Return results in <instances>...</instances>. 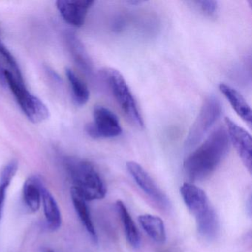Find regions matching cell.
I'll list each match as a JSON object with an SVG mask.
<instances>
[{
  "label": "cell",
  "instance_id": "1",
  "mask_svg": "<svg viewBox=\"0 0 252 252\" xmlns=\"http://www.w3.org/2000/svg\"><path fill=\"white\" fill-rule=\"evenodd\" d=\"M229 142L225 126L215 129L184 161V172L188 179L202 181L209 176L226 156Z\"/></svg>",
  "mask_w": 252,
  "mask_h": 252
},
{
  "label": "cell",
  "instance_id": "2",
  "mask_svg": "<svg viewBox=\"0 0 252 252\" xmlns=\"http://www.w3.org/2000/svg\"><path fill=\"white\" fill-rule=\"evenodd\" d=\"M66 169L73 184V188L87 201L101 200L107 194V187L94 165L86 160L69 158Z\"/></svg>",
  "mask_w": 252,
  "mask_h": 252
},
{
  "label": "cell",
  "instance_id": "3",
  "mask_svg": "<svg viewBox=\"0 0 252 252\" xmlns=\"http://www.w3.org/2000/svg\"><path fill=\"white\" fill-rule=\"evenodd\" d=\"M104 76L113 98L124 114L135 126L144 128V119L124 76L114 69H107Z\"/></svg>",
  "mask_w": 252,
  "mask_h": 252
},
{
  "label": "cell",
  "instance_id": "4",
  "mask_svg": "<svg viewBox=\"0 0 252 252\" xmlns=\"http://www.w3.org/2000/svg\"><path fill=\"white\" fill-rule=\"evenodd\" d=\"M5 78L6 85L9 87L23 113L31 122L39 124L48 119L50 113L47 106L38 97L31 94L23 82H20L11 72L6 70H5Z\"/></svg>",
  "mask_w": 252,
  "mask_h": 252
},
{
  "label": "cell",
  "instance_id": "5",
  "mask_svg": "<svg viewBox=\"0 0 252 252\" xmlns=\"http://www.w3.org/2000/svg\"><path fill=\"white\" fill-rule=\"evenodd\" d=\"M222 113L220 101L215 95H209L203 101L200 113L193 123L187 139L186 150L194 148L204 138L209 129L215 125Z\"/></svg>",
  "mask_w": 252,
  "mask_h": 252
},
{
  "label": "cell",
  "instance_id": "6",
  "mask_svg": "<svg viewBox=\"0 0 252 252\" xmlns=\"http://www.w3.org/2000/svg\"><path fill=\"white\" fill-rule=\"evenodd\" d=\"M94 122L87 125L85 129L93 138H110L119 136L122 132L117 116L103 106L94 108Z\"/></svg>",
  "mask_w": 252,
  "mask_h": 252
},
{
  "label": "cell",
  "instance_id": "7",
  "mask_svg": "<svg viewBox=\"0 0 252 252\" xmlns=\"http://www.w3.org/2000/svg\"><path fill=\"white\" fill-rule=\"evenodd\" d=\"M126 168L137 185L156 204L164 210L170 209L171 203L169 197L159 188L158 186L141 165L136 162H128Z\"/></svg>",
  "mask_w": 252,
  "mask_h": 252
},
{
  "label": "cell",
  "instance_id": "8",
  "mask_svg": "<svg viewBox=\"0 0 252 252\" xmlns=\"http://www.w3.org/2000/svg\"><path fill=\"white\" fill-rule=\"evenodd\" d=\"M225 125L228 138L235 147L243 164L252 172V140L250 134L234 123L229 118H225Z\"/></svg>",
  "mask_w": 252,
  "mask_h": 252
},
{
  "label": "cell",
  "instance_id": "9",
  "mask_svg": "<svg viewBox=\"0 0 252 252\" xmlns=\"http://www.w3.org/2000/svg\"><path fill=\"white\" fill-rule=\"evenodd\" d=\"M180 191L186 206L195 219L201 218L213 209L204 191L191 183H184Z\"/></svg>",
  "mask_w": 252,
  "mask_h": 252
},
{
  "label": "cell",
  "instance_id": "10",
  "mask_svg": "<svg viewBox=\"0 0 252 252\" xmlns=\"http://www.w3.org/2000/svg\"><path fill=\"white\" fill-rule=\"evenodd\" d=\"M94 4L91 0H59L57 8L64 20L75 27L85 23L87 14Z\"/></svg>",
  "mask_w": 252,
  "mask_h": 252
},
{
  "label": "cell",
  "instance_id": "11",
  "mask_svg": "<svg viewBox=\"0 0 252 252\" xmlns=\"http://www.w3.org/2000/svg\"><path fill=\"white\" fill-rule=\"evenodd\" d=\"M41 191H42V203L47 227L50 231H57L61 228L62 222H63L61 212H60L58 203L51 191L45 187L44 183H42L41 187Z\"/></svg>",
  "mask_w": 252,
  "mask_h": 252
},
{
  "label": "cell",
  "instance_id": "12",
  "mask_svg": "<svg viewBox=\"0 0 252 252\" xmlns=\"http://www.w3.org/2000/svg\"><path fill=\"white\" fill-rule=\"evenodd\" d=\"M70 194H71L72 202H73L75 210H76L82 225L85 227V230L89 234L92 241L97 243L98 235H97L96 231H95V226H94V222L91 218L89 207L87 204L88 201L85 200L73 187H72L71 190H70Z\"/></svg>",
  "mask_w": 252,
  "mask_h": 252
},
{
  "label": "cell",
  "instance_id": "13",
  "mask_svg": "<svg viewBox=\"0 0 252 252\" xmlns=\"http://www.w3.org/2000/svg\"><path fill=\"white\" fill-rule=\"evenodd\" d=\"M42 181L39 177L31 176L26 180L23 189V198L28 210L32 213L37 212L42 204Z\"/></svg>",
  "mask_w": 252,
  "mask_h": 252
},
{
  "label": "cell",
  "instance_id": "14",
  "mask_svg": "<svg viewBox=\"0 0 252 252\" xmlns=\"http://www.w3.org/2000/svg\"><path fill=\"white\" fill-rule=\"evenodd\" d=\"M219 90L228 100L234 111L244 120L249 126L252 125V110L243 95L229 85L220 84Z\"/></svg>",
  "mask_w": 252,
  "mask_h": 252
},
{
  "label": "cell",
  "instance_id": "15",
  "mask_svg": "<svg viewBox=\"0 0 252 252\" xmlns=\"http://www.w3.org/2000/svg\"><path fill=\"white\" fill-rule=\"evenodd\" d=\"M116 207L121 221L123 224L126 240L132 248L138 249L141 245V237L127 208L122 200L116 202Z\"/></svg>",
  "mask_w": 252,
  "mask_h": 252
},
{
  "label": "cell",
  "instance_id": "16",
  "mask_svg": "<svg viewBox=\"0 0 252 252\" xmlns=\"http://www.w3.org/2000/svg\"><path fill=\"white\" fill-rule=\"evenodd\" d=\"M138 221L149 237L158 243H163L166 240V229L161 218L156 215L145 214L140 215Z\"/></svg>",
  "mask_w": 252,
  "mask_h": 252
},
{
  "label": "cell",
  "instance_id": "17",
  "mask_svg": "<svg viewBox=\"0 0 252 252\" xmlns=\"http://www.w3.org/2000/svg\"><path fill=\"white\" fill-rule=\"evenodd\" d=\"M197 231L203 238L212 240L216 238L219 230V222L215 209H212L201 218L196 219Z\"/></svg>",
  "mask_w": 252,
  "mask_h": 252
},
{
  "label": "cell",
  "instance_id": "18",
  "mask_svg": "<svg viewBox=\"0 0 252 252\" xmlns=\"http://www.w3.org/2000/svg\"><path fill=\"white\" fill-rule=\"evenodd\" d=\"M66 75L71 86L75 102L79 106L85 105L90 98V91L88 86L70 69L66 70Z\"/></svg>",
  "mask_w": 252,
  "mask_h": 252
},
{
  "label": "cell",
  "instance_id": "19",
  "mask_svg": "<svg viewBox=\"0 0 252 252\" xmlns=\"http://www.w3.org/2000/svg\"><path fill=\"white\" fill-rule=\"evenodd\" d=\"M18 170V163L16 160H12L9 162L8 164L5 165V167L2 169L0 174V183L6 184L10 185L11 181L15 176Z\"/></svg>",
  "mask_w": 252,
  "mask_h": 252
},
{
  "label": "cell",
  "instance_id": "20",
  "mask_svg": "<svg viewBox=\"0 0 252 252\" xmlns=\"http://www.w3.org/2000/svg\"><path fill=\"white\" fill-rule=\"evenodd\" d=\"M194 3L198 6L203 14L209 17L215 15L218 11V2L216 1L205 0V1H197L194 2Z\"/></svg>",
  "mask_w": 252,
  "mask_h": 252
},
{
  "label": "cell",
  "instance_id": "21",
  "mask_svg": "<svg viewBox=\"0 0 252 252\" xmlns=\"http://www.w3.org/2000/svg\"><path fill=\"white\" fill-rule=\"evenodd\" d=\"M8 187L9 185L8 184L0 183V221L2 220L4 206H5V199H6L7 189H8Z\"/></svg>",
  "mask_w": 252,
  "mask_h": 252
},
{
  "label": "cell",
  "instance_id": "22",
  "mask_svg": "<svg viewBox=\"0 0 252 252\" xmlns=\"http://www.w3.org/2000/svg\"><path fill=\"white\" fill-rule=\"evenodd\" d=\"M5 70L1 65H0V82H2V84H5L6 85V82H5Z\"/></svg>",
  "mask_w": 252,
  "mask_h": 252
},
{
  "label": "cell",
  "instance_id": "23",
  "mask_svg": "<svg viewBox=\"0 0 252 252\" xmlns=\"http://www.w3.org/2000/svg\"><path fill=\"white\" fill-rule=\"evenodd\" d=\"M40 252H56L55 251L53 250V249H50V248L44 247L41 249Z\"/></svg>",
  "mask_w": 252,
  "mask_h": 252
},
{
  "label": "cell",
  "instance_id": "24",
  "mask_svg": "<svg viewBox=\"0 0 252 252\" xmlns=\"http://www.w3.org/2000/svg\"><path fill=\"white\" fill-rule=\"evenodd\" d=\"M4 44L2 43V41H1V39H0V49L2 48V47L4 46Z\"/></svg>",
  "mask_w": 252,
  "mask_h": 252
}]
</instances>
